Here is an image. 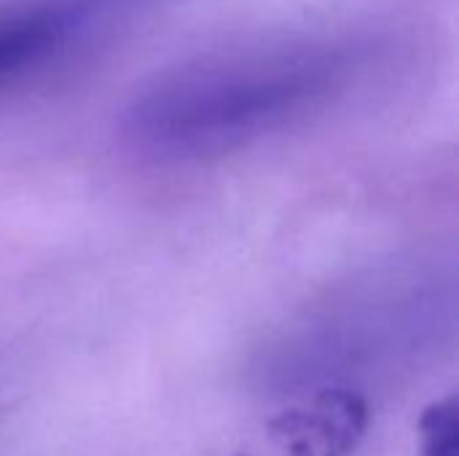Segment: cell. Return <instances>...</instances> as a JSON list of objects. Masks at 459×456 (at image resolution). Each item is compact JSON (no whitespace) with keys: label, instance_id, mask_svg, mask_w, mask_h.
Wrapping results in <instances>:
<instances>
[{"label":"cell","instance_id":"obj_3","mask_svg":"<svg viewBox=\"0 0 459 456\" xmlns=\"http://www.w3.org/2000/svg\"><path fill=\"white\" fill-rule=\"evenodd\" d=\"M422 456H459V406L449 395L433 403L420 422Z\"/></svg>","mask_w":459,"mask_h":456},{"label":"cell","instance_id":"obj_2","mask_svg":"<svg viewBox=\"0 0 459 456\" xmlns=\"http://www.w3.org/2000/svg\"><path fill=\"white\" fill-rule=\"evenodd\" d=\"M86 19L83 5L38 3L0 11V81L59 51Z\"/></svg>","mask_w":459,"mask_h":456},{"label":"cell","instance_id":"obj_1","mask_svg":"<svg viewBox=\"0 0 459 456\" xmlns=\"http://www.w3.org/2000/svg\"><path fill=\"white\" fill-rule=\"evenodd\" d=\"M350 56L331 43H285L175 65L137 89L121 116L129 148L191 161L242 148L325 102Z\"/></svg>","mask_w":459,"mask_h":456}]
</instances>
